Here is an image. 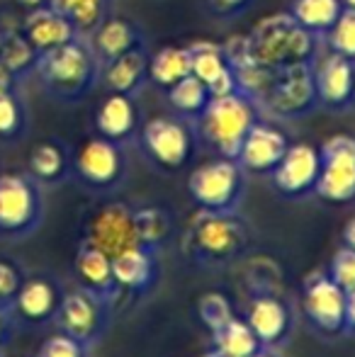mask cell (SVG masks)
<instances>
[{
    "label": "cell",
    "mask_w": 355,
    "mask_h": 357,
    "mask_svg": "<svg viewBox=\"0 0 355 357\" xmlns=\"http://www.w3.org/2000/svg\"><path fill=\"white\" fill-rule=\"evenodd\" d=\"M100 61L88 37H76L52 52L39 54L34 75L39 88L56 102L76 105L100 83Z\"/></svg>",
    "instance_id": "6da1fadb"
},
{
    "label": "cell",
    "mask_w": 355,
    "mask_h": 357,
    "mask_svg": "<svg viewBox=\"0 0 355 357\" xmlns=\"http://www.w3.org/2000/svg\"><path fill=\"white\" fill-rule=\"evenodd\" d=\"M258 102L236 90L229 95H214L204 112L195 119L199 144L212 149L222 158H236L246 134L261 119Z\"/></svg>",
    "instance_id": "7a4b0ae2"
},
{
    "label": "cell",
    "mask_w": 355,
    "mask_h": 357,
    "mask_svg": "<svg viewBox=\"0 0 355 357\" xmlns=\"http://www.w3.org/2000/svg\"><path fill=\"white\" fill-rule=\"evenodd\" d=\"M248 47L253 61L268 71L319 59V37L307 32L289 13H273L263 17L248 32Z\"/></svg>",
    "instance_id": "3957f363"
},
{
    "label": "cell",
    "mask_w": 355,
    "mask_h": 357,
    "mask_svg": "<svg viewBox=\"0 0 355 357\" xmlns=\"http://www.w3.org/2000/svg\"><path fill=\"white\" fill-rule=\"evenodd\" d=\"M137 137L144 155L166 173L183 170L192 160L195 149L199 144L195 122L180 114H161L149 119L146 124H142Z\"/></svg>",
    "instance_id": "277c9868"
},
{
    "label": "cell",
    "mask_w": 355,
    "mask_h": 357,
    "mask_svg": "<svg viewBox=\"0 0 355 357\" xmlns=\"http://www.w3.org/2000/svg\"><path fill=\"white\" fill-rule=\"evenodd\" d=\"M44 221V188L29 173H0V238L32 236Z\"/></svg>",
    "instance_id": "5b68a950"
},
{
    "label": "cell",
    "mask_w": 355,
    "mask_h": 357,
    "mask_svg": "<svg viewBox=\"0 0 355 357\" xmlns=\"http://www.w3.org/2000/svg\"><path fill=\"white\" fill-rule=\"evenodd\" d=\"M188 192L204 212H236L246 192V170L236 158L217 155L190 173Z\"/></svg>",
    "instance_id": "8992f818"
},
{
    "label": "cell",
    "mask_w": 355,
    "mask_h": 357,
    "mask_svg": "<svg viewBox=\"0 0 355 357\" xmlns=\"http://www.w3.org/2000/svg\"><path fill=\"white\" fill-rule=\"evenodd\" d=\"M190 248L202 263H229L248 245V229L236 212H204L190 221Z\"/></svg>",
    "instance_id": "52a82bcc"
},
{
    "label": "cell",
    "mask_w": 355,
    "mask_h": 357,
    "mask_svg": "<svg viewBox=\"0 0 355 357\" xmlns=\"http://www.w3.org/2000/svg\"><path fill=\"white\" fill-rule=\"evenodd\" d=\"M258 107L278 119H299L319 107L314 85V61H299L273 71L270 85L258 100Z\"/></svg>",
    "instance_id": "ba28073f"
},
{
    "label": "cell",
    "mask_w": 355,
    "mask_h": 357,
    "mask_svg": "<svg viewBox=\"0 0 355 357\" xmlns=\"http://www.w3.org/2000/svg\"><path fill=\"white\" fill-rule=\"evenodd\" d=\"M127 175V153L122 144L109 139H86L73 153L71 178H76L90 192H112L124 183Z\"/></svg>",
    "instance_id": "9c48e42d"
},
{
    "label": "cell",
    "mask_w": 355,
    "mask_h": 357,
    "mask_svg": "<svg viewBox=\"0 0 355 357\" xmlns=\"http://www.w3.org/2000/svg\"><path fill=\"white\" fill-rule=\"evenodd\" d=\"M319 180L314 195L331 204L355 202V137L333 134L319 146Z\"/></svg>",
    "instance_id": "30bf717a"
},
{
    "label": "cell",
    "mask_w": 355,
    "mask_h": 357,
    "mask_svg": "<svg viewBox=\"0 0 355 357\" xmlns=\"http://www.w3.org/2000/svg\"><path fill=\"white\" fill-rule=\"evenodd\" d=\"M83 243L95 245L109 258L144 245L134 221V207L127 202H103L95 207L83 224Z\"/></svg>",
    "instance_id": "8fae6325"
},
{
    "label": "cell",
    "mask_w": 355,
    "mask_h": 357,
    "mask_svg": "<svg viewBox=\"0 0 355 357\" xmlns=\"http://www.w3.org/2000/svg\"><path fill=\"white\" fill-rule=\"evenodd\" d=\"M56 326L61 333L76 338L86 348L95 345L109 324V299L95 294L86 287L66 291L56 311Z\"/></svg>",
    "instance_id": "7c38bea8"
},
{
    "label": "cell",
    "mask_w": 355,
    "mask_h": 357,
    "mask_svg": "<svg viewBox=\"0 0 355 357\" xmlns=\"http://www.w3.org/2000/svg\"><path fill=\"white\" fill-rule=\"evenodd\" d=\"M319 168H322V158H319L317 146L307 142L289 144L282 160L270 173V183L275 192L282 195L285 199H304L314 195Z\"/></svg>",
    "instance_id": "4fadbf2b"
},
{
    "label": "cell",
    "mask_w": 355,
    "mask_h": 357,
    "mask_svg": "<svg viewBox=\"0 0 355 357\" xmlns=\"http://www.w3.org/2000/svg\"><path fill=\"white\" fill-rule=\"evenodd\" d=\"M346 301L348 294L328 275H317L304 284L302 309L319 333L336 335L346 331Z\"/></svg>",
    "instance_id": "5bb4252c"
},
{
    "label": "cell",
    "mask_w": 355,
    "mask_h": 357,
    "mask_svg": "<svg viewBox=\"0 0 355 357\" xmlns=\"http://www.w3.org/2000/svg\"><path fill=\"white\" fill-rule=\"evenodd\" d=\"M314 85L319 107L326 112H348L355 93V61L328 52L322 61H314Z\"/></svg>",
    "instance_id": "9a60e30c"
},
{
    "label": "cell",
    "mask_w": 355,
    "mask_h": 357,
    "mask_svg": "<svg viewBox=\"0 0 355 357\" xmlns=\"http://www.w3.org/2000/svg\"><path fill=\"white\" fill-rule=\"evenodd\" d=\"M289 144L292 142H289L287 134L278 124L258 119L251 127V132L246 134V139H243L236 160L241 163V168L246 173L270 175L275 170V165L282 160Z\"/></svg>",
    "instance_id": "2e32d148"
},
{
    "label": "cell",
    "mask_w": 355,
    "mask_h": 357,
    "mask_svg": "<svg viewBox=\"0 0 355 357\" xmlns=\"http://www.w3.org/2000/svg\"><path fill=\"white\" fill-rule=\"evenodd\" d=\"M95 132L98 137L109 139L114 144H127L137 139L142 129V109H139L137 95L107 93L95 107Z\"/></svg>",
    "instance_id": "e0dca14e"
},
{
    "label": "cell",
    "mask_w": 355,
    "mask_h": 357,
    "mask_svg": "<svg viewBox=\"0 0 355 357\" xmlns=\"http://www.w3.org/2000/svg\"><path fill=\"white\" fill-rule=\"evenodd\" d=\"M90 47H93L95 56H98L100 66L112 59L122 56L129 52H139V49H149L146 34L139 27L134 20L129 17H117V15H109L98 29L88 37Z\"/></svg>",
    "instance_id": "ac0fdd59"
},
{
    "label": "cell",
    "mask_w": 355,
    "mask_h": 357,
    "mask_svg": "<svg viewBox=\"0 0 355 357\" xmlns=\"http://www.w3.org/2000/svg\"><path fill=\"white\" fill-rule=\"evenodd\" d=\"M190 54H192V75L199 78L209 88V93L214 95H229L239 90V80L234 68L229 66L224 49L219 42H192L188 44Z\"/></svg>",
    "instance_id": "d6986e66"
},
{
    "label": "cell",
    "mask_w": 355,
    "mask_h": 357,
    "mask_svg": "<svg viewBox=\"0 0 355 357\" xmlns=\"http://www.w3.org/2000/svg\"><path fill=\"white\" fill-rule=\"evenodd\" d=\"M61 296H63V291L59 289L52 280H44V278L24 280L17 296H15V301H13L15 316H17L20 324L44 326L56 319Z\"/></svg>",
    "instance_id": "ffe728a7"
},
{
    "label": "cell",
    "mask_w": 355,
    "mask_h": 357,
    "mask_svg": "<svg viewBox=\"0 0 355 357\" xmlns=\"http://www.w3.org/2000/svg\"><path fill=\"white\" fill-rule=\"evenodd\" d=\"M73 153L61 139L49 137L32 146L27 155V173L42 188H56L71 178Z\"/></svg>",
    "instance_id": "44dd1931"
},
{
    "label": "cell",
    "mask_w": 355,
    "mask_h": 357,
    "mask_svg": "<svg viewBox=\"0 0 355 357\" xmlns=\"http://www.w3.org/2000/svg\"><path fill=\"white\" fill-rule=\"evenodd\" d=\"M20 32H22V37L37 49V54L52 52V49L61 47V44L78 37L76 29L71 27V22H68L66 17H61L56 10L49 8V5L24 15V22Z\"/></svg>",
    "instance_id": "7402d4cb"
},
{
    "label": "cell",
    "mask_w": 355,
    "mask_h": 357,
    "mask_svg": "<svg viewBox=\"0 0 355 357\" xmlns=\"http://www.w3.org/2000/svg\"><path fill=\"white\" fill-rule=\"evenodd\" d=\"M149 56H151L149 49H139L103 63L100 83L107 88V93L139 95L149 83Z\"/></svg>",
    "instance_id": "603a6c76"
},
{
    "label": "cell",
    "mask_w": 355,
    "mask_h": 357,
    "mask_svg": "<svg viewBox=\"0 0 355 357\" xmlns=\"http://www.w3.org/2000/svg\"><path fill=\"white\" fill-rule=\"evenodd\" d=\"M246 321L253 328V333L258 335L263 348L278 345L285 340V335L292 328V316H289L287 306L278 299V296H256L248 304Z\"/></svg>",
    "instance_id": "cb8c5ba5"
},
{
    "label": "cell",
    "mask_w": 355,
    "mask_h": 357,
    "mask_svg": "<svg viewBox=\"0 0 355 357\" xmlns=\"http://www.w3.org/2000/svg\"><path fill=\"white\" fill-rule=\"evenodd\" d=\"M73 270H76V278L81 287H86V289L112 301V294L117 291V282H114L112 258L109 255H105L95 245L81 241L76 260H73Z\"/></svg>",
    "instance_id": "d4e9b609"
},
{
    "label": "cell",
    "mask_w": 355,
    "mask_h": 357,
    "mask_svg": "<svg viewBox=\"0 0 355 357\" xmlns=\"http://www.w3.org/2000/svg\"><path fill=\"white\" fill-rule=\"evenodd\" d=\"M156 250L149 245H139V248L124 250V253L112 258V275L117 289H144L156 280Z\"/></svg>",
    "instance_id": "484cf974"
},
{
    "label": "cell",
    "mask_w": 355,
    "mask_h": 357,
    "mask_svg": "<svg viewBox=\"0 0 355 357\" xmlns=\"http://www.w3.org/2000/svg\"><path fill=\"white\" fill-rule=\"evenodd\" d=\"M190 73H192V54H190L188 44L183 47L168 44L149 56V83L161 90L173 88L178 80H183Z\"/></svg>",
    "instance_id": "4316f807"
},
{
    "label": "cell",
    "mask_w": 355,
    "mask_h": 357,
    "mask_svg": "<svg viewBox=\"0 0 355 357\" xmlns=\"http://www.w3.org/2000/svg\"><path fill=\"white\" fill-rule=\"evenodd\" d=\"M49 8L66 17L78 37H90L114 13V0H49Z\"/></svg>",
    "instance_id": "83f0119b"
},
{
    "label": "cell",
    "mask_w": 355,
    "mask_h": 357,
    "mask_svg": "<svg viewBox=\"0 0 355 357\" xmlns=\"http://www.w3.org/2000/svg\"><path fill=\"white\" fill-rule=\"evenodd\" d=\"M307 32L324 39L343 13L341 0H292L287 10Z\"/></svg>",
    "instance_id": "f1b7e54d"
},
{
    "label": "cell",
    "mask_w": 355,
    "mask_h": 357,
    "mask_svg": "<svg viewBox=\"0 0 355 357\" xmlns=\"http://www.w3.org/2000/svg\"><path fill=\"white\" fill-rule=\"evenodd\" d=\"M212 343H214V350H219L224 357H251V355H256L258 350H263L258 335L253 333L248 321L241 319V316H234L222 328L214 331Z\"/></svg>",
    "instance_id": "f546056e"
},
{
    "label": "cell",
    "mask_w": 355,
    "mask_h": 357,
    "mask_svg": "<svg viewBox=\"0 0 355 357\" xmlns=\"http://www.w3.org/2000/svg\"><path fill=\"white\" fill-rule=\"evenodd\" d=\"M166 100L173 107V112L190 119V122H195V119L204 112L209 100H212V93H209V88L202 80L190 73V75H185L183 80H178L173 88L166 90Z\"/></svg>",
    "instance_id": "4dcf8cb0"
},
{
    "label": "cell",
    "mask_w": 355,
    "mask_h": 357,
    "mask_svg": "<svg viewBox=\"0 0 355 357\" xmlns=\"http://www.w3.org/2000/svg\"><path fill=\"white\" fill-rule=\"evenodd\" d=\"M29 109L22 90H0V142L13 144L27 134Z\"/></svg>",
    "instance_id": "1f68e13d"
},
{
    "label": "cell",
    "mask_w": 355,
    "mask_h": 357,
    "mask_svg": "<svg viewBox=\"0 0 355 357\" xmlns=\"http://www.w3.org/2000/svg\"><path fill=\"white\" fill-rule=\"evenodd\" d=\"M37 59V49L22 37V32H5L3 44H0V61L20 80H24L27 75H34Z\"/></svg>",
    "instance_id": "d6a6232c"
},
{
    "label": "cell",
    "mask_w": 355,
    "mask_h": 357,
    "mask_svg": "<svg viewBox=\"0 0 355 357\" xmlns=\"http://www.w3.org/2000/svg\"><path fill=\"white\" fill-rule=\"evenodd\" d=\"M134 221H137L139 238L144 245L156 250L168 241L173 231V219L163 207H139L134 209Z\"/></svg>",
    "instance_id": "836d02e7"
},
{
    "label": "cell",
    "mask_w": 355,
    "mask_h": 357,
    "mask_svg": "<svg viewBox=\"0 0 355 357\" xmlns=\"http://www.w3.org/2000/svg\"><path fill=\"white\" fill-rule=\"evenodd\" d=\"M328 52L341 54V56L355 61V10L343 8L338 22L331 27V32L322 39Z\"/></svg>",
    "instance_id": "e575fe53"
},
{
    "label": "cell",
    "mask_w": 355,
    "mask_h": 357,
    "mask_svg": "<svg viewBox=\"0 0 355 357\" xmlns=\"http://www.w3.org/2000/svg\"><path fill=\"white\" fill-rule=\"evenodd\" d=\"M197 314L202 319V324L209 328V333H214L217 328H222L229 319H234V309H232V301L227 299L224 294L219 291H207L197 299Z\"/></svg>",
    "instance_id": "d590c367"
},
{
    "label": "cell",
    "mask_w": 355,
    "mask_h": 357,
    "mask_svg": "<svg viewBox=\"0 0 355 357\" xmlns=\"http://www.w3.org/2000/svg\"><path fill=\"white\" fill-rule=\"evenodd\" d=\"M328 278L341 287L346 294L355 289V250L353 248L341 245V248L333 253L331 265H328Z\"/></svg>",
    "instance_id": "8d00e7d4"
},
{
    "label": "cell",
    "mask_w": 355,
    "mask_h": 357,
    "mask_svg": "<svg viewBox=\"0 0 355 357\" xmlns=\"http://www.w3.org/2000/svg\"><path fill=\"white\" fill-rule=\"evenodd\" d=\"M37 357H88V348L66 333H54L42 343Z\"/></svg>",
    "instance_id": "74e56055"
},
{
    "label": "cell",
    "mask_w": 355,
    "mask_h": 357,
    "mask_svg": "<svg viewBox=\"0 0 355 357\" xmlns=\"http://www.w3.org/2000/svg\"><path fill=\"white\" fill-rule=\"evenodd\" d=\"M24 278L13 260L0 258V304H13Z\"/></svg>",
    "instance_id": "f35d334b"
},
{
    "label": "cell",
    "mask_w": 355,
    "mask_h": 357,
    "mask_svg": "<svg viewBox=\"0 0 355 357\" xmlns=\"http://www.w3.org/2000/svg\"><path fill=\"white\" fill-rule=\"evenodd\" d=\"M256 0H204V10L217 20H236L253 8Z\"/></svg>",
    "instance_id": "ab89813d"
},
{
    "label": "cell",
    "mask_w": 355,
    "mask_h": 357,
    "mask_svg": "<svg viewBox=\"0 0 355 357\" xmlns=\"http://www.w3.org/2000/svg\"><path fill=\"white\" fill-rule=\"evenodd\" d=\"M20 328V321L15 316V306L13 304H0V355L3 350L10 345L15 331Z\"/></svg>",
    "instance_id": "60d3db41"
},
{
    "label": "cell",
    "mask_w": 355,
    "mask_h": 357,
    "mask_svg": "<svg viewBox=\"0 0 355 357\" xmlns=\"http://www.w3.org/2000/svg\"><path fill=\"white\" fill-rule=\"evenodd\" d=\"M0 90H22V80L0 61Z\"/></svg>",
    "instance_id": "b9f144b4"
},
{
    "label": "cell",
    "mask_w": 355,
    "mask_h": 357,
    "mask_svg": "<svg viewBox=\"0 0 355 357\" xmlns=\"http://www.w3.org/2000/svg\"><path fill=\"white\" fill-rule=\"evenodd\" d=\"M346 331L355 333V289L348 291V301H346Z\"/></svg>",
    "instance_id": "7bdbcfd3"
},
{
    "label": "cell",
    "mask_w": 355,
    "mask_h": 357,
    "mask_svg": "<svg viewBox=\"0 0 355 357\" xmlns=\"http://www.w3.org/2000/svg\"><path fill=\"white\" fill-rule=\"evenodd\" d=\"M343 245L355 250V216H351L343 226Z\"/></svg>",
    "instance_id": "ee69618b"
},
{
    "label": "cell",
    "mask_w": 355,
    "mask_h": 357,
    "mask_svg": "<svg viewBox=\"0 0 355 357\" xmlns=\"http://www.w3.org/2000/svg\"><path fill=\"white\" fill-rule=\"evenodd\" d=\"M15 5L24 10V13H32V10H39L44 5H49V0H15Z\"/></svg>",
    "instance_id": "f6af8a7d"
},
{
    "label": "cell",
    "mask_w": 355,
    "mask_h": 357,
    "mask_svg": "<svg viewBox=\"0 0 355 357\" xmlns=\"http://www.w3.org/2000/svg\"><path fill=\"white\" fill-rule=\"evenodd\" d=\"M199 357H224V355L219 353V350H214V348H212L209 353H204V355H199Z\"/></svg>",
    "instance_id": "bcb514c9"
},
{
    "label": "cell",
    "mask_w": 355,
    "mask_h": 357,
    "mask_svg": "<svg viewBox=\"0 0 355 357\" xmlns=\"http://www.w3.org/2000/svg\"><path fill=\"white\" fill-rule=\"evenodd\" d=\"M343 3V8L346 10H355V0H341Z\"/></svg>",
    "instance_id": "7dc6e473"
},
{
    "label": "cell",
    "mask_w": 355,
    "mask_h": 357,
    "mask_svg": "<svg viewBox=\"0 0 355 357\" xmlns=\"http://www.w3.org/2000/svg\"><path fill=\"white\" fill-rule=\"evenodd\" d=\"M251 357H273V355H268L266 350H258V353H256V355H251Z\"/></svg>",
    "instance_id": "c3c4849f"
},
{
    "label": "cell",
    "mask_w": 355,
    "mask_h": 357,
    "mask_svg": "<svg viewBox=\"0 0 355 357\" xmlns=\"http://www.w3.org/2000/svg\"><path fill=\"white\" fill-rule=\"evenodd\" d=\"M3 37H5V32H0V44H3Z\"/></svg>",
    "instance_id": "681fc988"
},
{
    "label": "cell",
    "mask_w": 355,
    "mask_h": 357,
    "mask_svg": "<svg viewBox=\"0 0 355 357\" xmlns=\"http://www.w3.org/2000/svg\"><path fill=\"white\" fill-rule=\"evenodd\" d=\"M353 107H355V93H353Z\"/></svg>",
    "instance_id": "f907efd6"
},
{
    "label": "cell",
    "mask_w": 355,
    "mask_h": 357,
    "mask_svg": "<svg viewBox=\"0 0 355 357\" xmlns=\"http://www.w3.org/2000/svg\"><path fill=\"white\" fill-rule=\"evenodd\" d=\"M0 357H3V355H0Z\"/></svg>",
    "instance_id": "816d5d0a"
}]
</instances>
